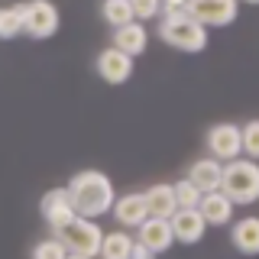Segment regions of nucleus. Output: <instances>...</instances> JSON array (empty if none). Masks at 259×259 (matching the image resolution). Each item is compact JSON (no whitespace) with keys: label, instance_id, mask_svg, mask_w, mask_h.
<instances>
[{"label":"nucleus","instance_id":"15","mask_svg":"<svg viewBox=\"0 0 259 259\" xmlns=\"http://www.w3.org/2000/svg\"><path fill=\"white\" fill-rule=\"evenodd\" d=\"M201 214V221H204V227H224L233 221V204L224 198L221 191H210V194H201L198 207H194Z\"/></svg>","mask_w":259,"mask_h":259},{"label":"nucleus","instance_id":"9","mask_svg":"<svg viewBox=\"0 0 259 259\" xmlns=\"http://www.w3.org/2000/svg\"><path fill=\"white\" fill-rule=\"evenodd\" d=\"M168 230H172V240L182 243V246H194V243L204 240V221H201L198 210L191 207H178L172 217H168Z\"/></svg>","mask_w":259,"mask_h":259},{"label":"nucleus","instance_id":"2","mask_svg":"<svg viewBox=\"0 0 259 259\" xmlns=\"http://www.w3.org/2000/svg\"><path fill=\"white\" fill-rule=\"evenodd\" d=\"M227 201H230L233 207H243V204H256L259 198V165L249 159H233V162H224L221 168V188Z\"/></svg>","mask_w":259,"mask_h":259},{"label":"nucleus","instance_id":"7","mask_svg":"<svg viewBox=\"0 0 259 259\" xmlns=\"http://www.w3.org/2000/svg\"><path fill=\"white\" fill-rule=\"evenodd\" d=\"M204 143H207L210 159H217L221 165L243 156V149H240V126L237 123H214L207 130Z\"/></svg>","mask_w":259,"mask_h":259},{"label":"nucleus","instance_id":"10","mask_svg":"<svg viewBox=\"0 0 259 259\" xmlns=\"http://www.w3.org/2000/svg\"><path fill=\"white\" fill-rule=\"evenodd\" d=\"M94 68H97V78H104L107 84H123V81L133 78V59L117 52V49H110V46L104 52H97Z\"/></svg>","mask_w":259,"mask_h":259},{"label":"nucleus","instance_id":"6","mask_svg":"<svg viewBox=\"0 0 259 259\" xmlns=\"http://www.w3.org/2000/svg\"><path fill=\"white\" fill-rule=\"evenodd\" d=\"M237 16H240L237 0H188V20H194L201 29L230 26Z\"/></svg>","mask_w":259,"mask_h":259},{"label":"nucleus","instance_id":"24","mask_svg":"<svg viewBox=\"0 0 259 259\" xmlns=\"http://www.w3.org/2000/svg\"><path fill=\"white\" fill-rule=\"evenodd\" d=\"M130 10H133V20L146 26L149 20H159V0H130Z\"/></svg>","mask_w":259,"mask_h":259},{"label":"nucleus","instance_id":"11","mask_svg":"<svg viewBox=\"0 0 259 259\" xmlns=\"http://www.w3.org/2000/svg\"><path fill=\"white\" fill-rule=\"evenodd\" d=\"M113 221L120 227H130V230H136L146 217H149V210H146V201H143V191H126V194H117L113 198V207H110Z\"/></svg>","mask_w":259,"mask_h":259},{"label":"nucleus","instance_id":"12","mask_svg":"<svg viewBox=\"0 0 259 259\" xmlns=\"http://www.w3.org/2000/svg\"><path fill=\"white\" fill-rule=\"evenodd\" d=\"M140 246H146L152 256L165 253V249H172V230H168V221H156V217H146V221L136 227V237H133Z\"/></svg>","mask_w":259,"mask_h":259},{"label":"nucleus","instance_id":"19","mask_svg":"<svg viewBox=\"0 0 259 259\" xmlns=\"http://www.w3.org/2000/svg\"><path fill=\"white\" fill-rule=\"evenodd\" d=\"M101 16H104V23H107V26H113V29H120V26H126V23H133L130 0H104Z\"/></svg>","mask_w":259,"mask_h":259},{"label":"nucleus","instance_id":"13","mask_svg":"<svg viewBox=\"0 0 259 259\" xmlns=\"http://www.w3.org/2000/svg\"><path fill=\"white\" fill-rule=\"evenodd\" d=\"M146 46H149V26H143V23H136V20L126 23V26H120V29H113V36H110V49L130 55V59L143 55Z\"/></svg>","mask_w":259,"mask_h":259},{"label":"nucleus","instance_id":"1","mask_svg":"<svg viewBox=\"0 0 259 259\" xmlns=\"http://www.w3.org/2000/svg\"><path fill=\"white\" fill-rule=\"evenodd\" d=\"M65 191H68V201H71L75 217H84V221H97V217H104L113 207V198H117L110 175L97 172V168L75 172L71 182L65 185Z\"/></svg>","mask_w":259,"mask_h":259},{"label":"nucleus","instance_id":"14","mask_svg":"<svg viewBox=\"0 0 259 259\" xmlns=\"http://www.w3.org/2000/svg\"><path fill=\"white\" fill-rule=\"evenodd\" d=\"M143 201H146V210H149V217H156V221H168V217L178 210L175 204V191L168 182H156L149 185V188L143 191Z\"/></svg>","mask_w":259,"mask_h":259},{"label":"nucleus","instance_id":"26","mask_svg":"<svg viewBox=\"0 0 259 259\" xmlns=\"http://www.w3.org/2000/svg\"><path fill=\"white\" fill-rule=\"evenodd\" d=\"M68 259H84V256H68Z\"/></svg>","mask_w":259,"mask_h":259},{"label":"nucleus","instance_id":"16","mask_svg":"<svg viewBox=\"0 0 259 259\" xmlns=\"http://www.w3.org/2000/svg\"><path fill=\"white\" fill-rule=\"evenodd\" d=\"M221 162L217 159H210V156H204V159H198V162H191L188 165V182L198 188L201 194H210V191H217L221 188Z\"/></svg>","mask_w":259,"mask_h":259},{"label":"nucleus","instance_id":"17","mask_svg":"<svg viewBox=\"0 0 259 259\" xmlns=\"http://www.w3.org/2000/svg\"><path fill=\"white\" fill-rule=\"evenodd\" d=\"M230 240L243 256H256L259 253V217H240L230 230Z\"/></svg>","mask_w":259,"mask_h":259},{"label":"nucleus","instance_id":"25","mask_svg":"<svg viewBox=\"0 0 259 259\" xmlns=\"http://www.w3.org/2000/svg\"><path fill=\"white\" fill-rule=\"evenodd\" d=\"M130 259H156V256H152V253H149L146 246H140V243L133 240V249H130Z\"/></svg>","mask_w":259,"mask_h":259},{"label":"nucleus","instance_id":"5","mask_svg":"<svg viewBox=\"0 0 259 259\" xmlns=\"http://www.w3.org/2000/svg\"><path fill=\"white\" fill-rule=\"evenodd\" d=\"M16 13H20V26L29 39H49L55 36L62 26V13L55 4H46V0H32V4H16Z\"/></svg>","mask_w":259,"mask_h":259},{"label":"nucleus","instance_id":"3","mask_svg":"<svg viewBox=\"0 0 259 259\" xmlns=\"http://www.w3.org/2000/svg\"><path fill=\"white\" fill-rule=\"evenodd\" d=\"M55 240L65 246L68 256H84V259H97L101 253V240L104 230L97 227V221H84V217H75L68 227H62L59 233H52Z\"/></svg>","mask_w":259,"mask_h":259},{"label":"nucleus","instance_id":"8","mask_svg":"<svg viewBox=\"0 0 259 259\" xmlns=\"http://www.w3.org/2000/svg\"><path fill=\"white\" fill-rule=\"evenodd\" d=\"M39 214H42V221L49 224V230L59 233L62 227H68L75 221V210H71V201H68V191L65 188H52L42 194V201H39Z\"/></svg>","mask_w":259,"mask_h":259},{"label":"nucleus","instance_id":"20","mask_svg":"<svg viewBox=\"0 0 259 259\" xmlns=\"http://www.w3.org/2000/svg\"><path fill=\"white\" fill-rule=\"evenodd\" d=\"M240 149H243V159L256 162V156H259V120H246L240 126Z\"/></svg>","mask_w":259,"mask_h":259},{"label":"nucleus","instance_id":"21","mask_svg":"<svg viewBox=\"0 0 259 259\" xmlns=\"http://www.w3.org/2000/svg\"><path fill=\"white\" fill-rule=\"evenodd\" d=\"M16 36H23L16 7H0V39H16Z\"/></svg>","mask_w":259,"mask_h":259},{"label":"nucleus","instance_id":"18","mask_svg":"<svg viewBox=\"0 0 259 259\" xmlns=\"http://www.w3.org/2000/svg\"><path fill=\"white\" fill-rule=\"evenodd\" d=\"M130 249H133V237H130L126 230H110V233H104V240H101L97 259H130Z\"/></svg>","mask_w":259,"mask_h":259},{"label":"nucleus","instance_id":"23","mask_svg":"<svg viewBox=\"0 0 259 259\" xmlns=\"http://www.w3.org/2000/svg\"><path fill=\"white\" fill-rule=\"evenodd\" d=\"M32 259H68V253H65V246L55 237H46L32 246Z\"/></svg>","mask_w":259,"mask_h":259},{"label":"nucleus","instance_id":"22","mask_svg":"<svg viewBox=\"0 0 259 259\" xmlns=\"http://www.w3.org/2000/svg\"><path fill=\"white\" fill-rule=\"evenodd\" d=\"M172 191H175V204L178 207H198V201H201V191L194 188V185L188 182V178H182V182H175L172 185Z\"/></svg>","mask_w":259,"mask_h":259},{"label":"nucleus","instance_id":"4","mask_svg":"<svg viewBox=\"0 0 259 259\" xmlns=\"http://www.w3.org/2000/svg\"><path fill=\"white\" fill-rule=\"evenodd\" d=\"M159 39L165 46H172L178 49V52H204L207 49V29H201L194 20H188V16H178V20H159Z\"/></svg>","mask_w":259,"mask_h":259}]
</instances>
